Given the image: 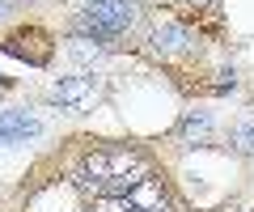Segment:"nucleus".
<instances>
[{"label": "nucleus", "mask_w": 254, "mask_h": 212, "mask_svg": "<svg viewBox=\"0 0 254 212\" xmlns=\"http://www.w3.org/2000/svg\"><path fill=\"white\" fill-rule=\"evenodd\" d=\"M148 178V161L127 144H106L85 153V161L76 166V187L93 200H119V195L136 191Z\"/></svg>", "instance_id": "nucleus-1"}, {"label": "nucleus", "mask_w": 254, "mask_h": 212, "mask_svg": "<svg viewBox=\"0 0 254 212\" xmlns=\"http://www.w3.org/2000/svg\"><path fill=\"white\" fill-rule=\"evenodd\" d=\"M136 21V4L131 0H89L76 13V26L85 30V38H115Z\"/></svg>", "instance_id": "nucleus-2"}, {"label": "nucleus", "mask_w": 254, "mask_h": 212, "mask_svg": "<svg viewBox=\"0 0 254 212\" xmlns=\"http://www.w3.org/2000/svg\"><path fill=\"white\" fill-rule=\"evenodd\" d=\"M51 98L60 102V106H68V111H81V106H89L93 98H98V85H93V76H60L51 89Z\"/></svg>", "instance_id": "nucleus-3"}, {"label": "nucleus", "mask_w": 254, "mask_h": 212, "mask_svg": "<svg viewBox=\"0 0 254 212\" xmlns=\"http://www.w3.org/2000/svg\"><path fill=\"white\" fill-rule=\"evenodd\" d=\"M43 132V123L26 111H0V140H30Z\"/></svg>", "instance_id": "nucleus-4"}, {"label": "nucleus", "mask_w": 254, "mask_h": 212, "mask_svg": "<svg viewBox=\"0 0 254 212\" xmlns=\"http://www.w3.org/2000/svg\"><path fill=\"white\" fill-rule=\"evenodd\" d=\"M153 51H157V56H182V51H187V30L174 26V21L157 26L153 30Z\"/></svg>", "instance_id": "nucleus-5"}, {"label": "nucleus", "mask_w": 254, "mask_h": 212, "mask_svg": "<svg viewBox=\"0 0 254 212\" xmlns=\"http://www.w3.org/2000/svg\"><path fill=\"white\" fill-rule=\"evenodd\" d=\"M229 140H233V148H237L242 157H254V111H250V115H242V119L233 123Z\"/></svg>", "instance_id": "nucleus-6"}, {"label": "nucleus", "mask_w": 254, "mask_h": 212, "mask_svg": "<svg viewBox=\"0 0 254 212\" xmlns=\"http://www.w3.org/2000/svg\"><path fill=\"white\" fill-rule=\"evenodd\" d=\"M208 132H212V115H208V111H190L187 119L178 123V136L187 140V144H190V140H203Z\"/></svg>", "instance_id": "nucleus-7"}, {"label": "nucleus", "mask_w": 254, "mask_h": 212, "mask_svg": "<svg viewBox=\"0 0 254 212\" xmlns=\"http://www.w3.org/2000/svg\"><path fill=\"white\" fill-rule=\"evenodd\" d=\"M68 60H76V64H98L102 60V43H93V38H72L68 43Z\"/></svg>", "instance_id": "nucleus-8"}, {"label": "nucleus", "mask_w": 254, "mask_h": 212, "mask_svg": "<svg viewBox=\"0 0 254 212\" xmlns=\"http://www.w3.org/2000/svg\"><path fill=\"white\" fill-rule=\"evenodd\" d=\"M4 13H9V0H0V17H4Z\"/></svg>", "instance_id": "nucleus-9"}]
</instances>
